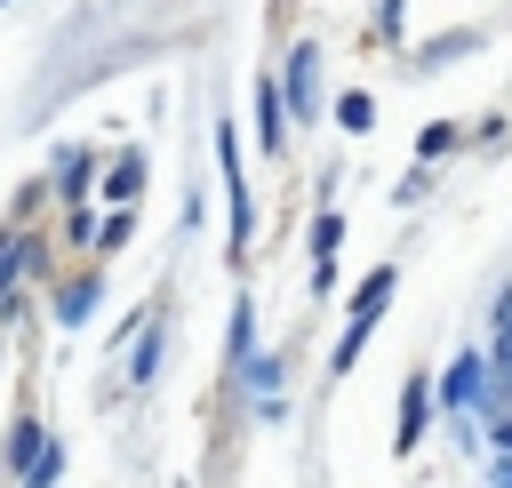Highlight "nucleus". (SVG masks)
<instances>
[{
  "label": "nucleus",
  "mask_w": 512,
  "mask_h": 488,
  "mask_svg": "<svg viewBox=\"0 0 512 488\" xmlns=\"http://www.w3.org/2000/svg\"><path fill=\"white\" fill-rule=\"evenodd\" d=\"M288 104L296 112H320V48H296L288 56Z\"/></svg>",
  "instance_id": "obj_1"
},
{
  "label": "nucleus",
  "mask_w": 512,
  "mask_h": 488,
  "mask_svg": "<svg viewBox=\"0 0 512 488\" xmlns=\"http://www.w3.org/2000/svg\"><path fill=\"white\" fill-rule=\"evenodd\" d=\"M424 408H432V384L416 376V384H408V400H400V448H416V432H424Z\"/></svg>",
  "instance_id": "obj_2"
},
{
  "label": "nucleus",
  "mask_w": 512,
  "mask_h": 488,
  "mask_svg": "<svg viewBox=\"0 0 512 488\" xmlns=\"http://www.w3.org/2000/svg\"><path fill=\"white\" fill-rule=\"evenodd\" d=\"M472 392H480V360H456V368L440 376V400H456V408H464Z\"/></svg>",
  "instance_id": "obj_3"
},
{
  "label": "nucleus",
  "mask_w": 512,
  "mask_h": 488,
  "mask_svg": "<svg viewBox=\"0 0 512 488\" xmlns=\"http://www.w3.org/2000/svg\"><path fill=\"white\" fill-rule=\"evenodd\" d=\"M136 192H144V160L128 152V160L112 168V200H128V208H136Z\"/></svg>",
  "instance_id": "obj_4"
},
{
  "label": "nucleus",
  "mask_w": 512,
  "mask_h": 488,
  "mask_svg": "<svg viewBox=\"0 0 512 488\" xmlns=\"http://www.w3.org/2000/svg\"><path fill=\"white\" fill-rule=\"evenodd\" d=\"M256 136L280 144V104H272V88H256Z\"/></svg>",
  "instance_id": "obj_5"
},
{
  "label": "nucleus",
  "mask_w": 512,
  "mask_h": 488,
  "mask_svg": "<svg viewBox=\"0 0 512 488\" xmlns=\"http://www.w3.org/2000/svg\"><path fill=\"white\" fill-rule=\"evenodd\" d=\"M336 120L360 136V128H376V104H368V96H344V104H336Z\"/></svg>",
  "instance_id": "obj_6"
},
{
  "label": "nucleus",
  "mask_w": 512,
  "mask_h": 488,
  "mask_svg": "<svg viewBox=\"0 0 512 488\" xmlns=\"http://www.w3.org/2000/svg\"><path fill=\"white\" fill-rule=\"evenodd\" d=\"M56 472H64V456H56V448H32V472H24V488H48Z\"/></svg>",
  "instance_id": "obj_7"
},
{
  "label": "nucleus",
  "mask_w": 512,
  "mask_h": 488,
  "mask_svg": "<svg viewBox=\"0 0 512 488\" xmlns=\"http://www.w3.org/2000/svg\"><path fill=\"white\" fill-rule=\"evenodd\" d=\"M416 152H424V160H440V152H456V128H440V120H432V128L416 136Z\"/></svg>",
  "instance_id": "obj_8"
},
{
  "label": "nucleus",
  "mask_w": 512,
  "mask_h": 488,
  "mask_svg": "<svg viewBox=\"0 0 512 488\" xmlns=\"http://www.w3.org/2000/svg\"><path fill=\"white\" fill-rule=\"evenodd\" d=\"M336 240H344V224H336V216H320V224H312V256H336Z\"/></svg>",
  "instance_id": "obj_9"
},
{
  "label": "nucleus",
  "mask_w": 512,
  "mask_h": 488,
  "mask_svg": "<svg viewBox=\"0 0 512 488\" xmlns=\"http://www.w3.org/2000/svg\"><path fill=\"white\" fill-rule=\"evenodd\" d=\"M16 264H24V240H8V248H0V288L16 280Z\"/></svg>",
  "instance_id": "obj_10"
}]
</instances>
